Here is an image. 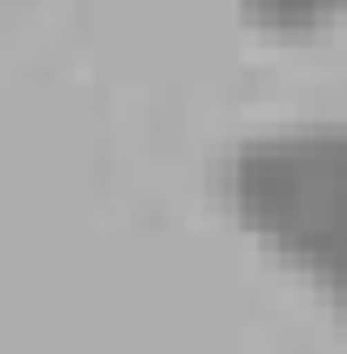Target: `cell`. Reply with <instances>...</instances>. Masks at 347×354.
<instances>
[{
  "label": "cell",
  "instance_id": "277c9868",
  "mask_svg": "<svg viewBox=\"0 0 347 354\" xmlns=\"http://www.w3.org/2000/svg\"><path fill=\"white\" fill-rule=\"evenodd\" d=\"M341 7H347V0H341Z\"/></svg>",
  "mask_w": 347,
  "mask_h": 354
},
{
  "label": "cell",
  "instance_id": "6da1fadb",
  "mask_svg": "<svg viewBox=\"0 0 347 354\" xmlns=\"http://www.w3.org/2000/svg\"><path fill=\"white\" fill-rule=\"evenodd\" d=\"M225 198L265 245L327 286L347 279V123L245 136L225 157Z\"/></svg>",
  "mask_w": 347,
  "mask_h": 354
},
{
  "label": "cell",
  "instance_id": "7a4b0ae2",
  "mask_svg": "<svg viewBox=\"0 0 347 354\" xmlns=\"http://www.w3.org/2000/svg\"><path fill=\"white\" fill-rule=\"evenodd\" d=\"M334 7H341V0H238V14H245V21L279 28V35H306V28L334 21Z\"/></svg>",
  "mask_w": 347,
  "mask_h": 354
},
{
  "label": "cell",
  "instance_id": "3957f363",
  "mask_svg": "<svg viewBox=\"0 0 347 354\" xmlns=\"http://www.w3.org/2000/svg\"><path fill=\"white\" fill-rule=\"evenodd\" d=\"M327 293H334V300H341V313H347V279H334V286H327Z\"/></svg>",
  "mask_w": 347,
  "mask_h": 354
}]
</instances>
